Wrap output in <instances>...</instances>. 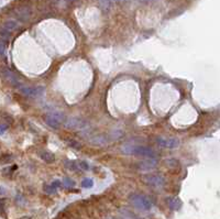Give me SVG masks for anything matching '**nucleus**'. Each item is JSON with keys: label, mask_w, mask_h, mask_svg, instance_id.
<instances>
[{"label": "nucleus", "mask_w": 220, "mask_h": 219, "mask_svg": "<svg viewBox=\"0 0 220 219\" xmlns=\"http://www.w3.org/2000/svg\"><path fill=\"white\" fill-rule=\"evenodd\" d=\"M3 212H5V203H3V200L0 199V214Z\"/></svg>", "instance_id": "b1692460"}, {"label": "nucleus", "mask_w": 220, "mask_h": 219, "mask_svg": "<svg viewBox=\"0 0 220 219\" xmlns=\"http://www.w3.org/2000/svg\"><path fill=\"white\" fill-rule=\"evenodd\" d=\"M2 28L5 29V30H7V31L11 32L18 28V23L17 21H14V20H8V21H6L5 23H3Z\"/></svg>", "instance_id": "f8f14e48"}, {"label": "nucleus", "mask_w": 220, "mask_h": 219, "mask_svg": "<svg viewBox=\"0 0 220 219\" xmlns=\"http://www.w3.org/2000/svg\"><path fill=\"white\" fill-rule=\"evenodd\" d=\"M67 143H68V145L71 147V148L77 149V150H79V149L82 148L81 143L77 142V141H75V140H68V141H67Z\"/></svg>", "instance_id": "f3484780"}, {"label": "nucleus", "mask_w": 220, "mask_h": 219, "mask_svg": "<svg viewBox=\"0 0 220 219\" xmlns=\"http://www.w3.org/2000/svg\"><path fill=\"white\" fill-rule=\"evenodd\" d=\"M157 166V161L155 159H145L142 162H139L137 164V169L142 172L153 171Z\"/></svg>", "instance_id": "0eeeda50"}, {"label": "nucleus", "mask_w": 220, "mask_h": 219, "mask_svg": "<svg viewBox=\"0 0 220 219\" xmlns=\"http://www.w3.org/2000/svg\"><path fill=\"white\" fill-rule=\"evenodd\" d=\"M44 192L48 194H54L56 192V188H54L52 185H45L44 186Z\"/></svg>", "instance_id": "6ab92c4d"}, {"label": "nucleus", "mask_w": 220, "mask_h": 219, "mask_svg": "<svg viewBox=\"0 0 220 219\" xmlns=\"http://www.w3.org/2000/svg\"><path fill=\"white\" fill-rule=\"evenodd\" d=\"M85 124V122L81 121V120H68L66 123V126L68 127V128H72V129H78V128H82V127Z\"/></svg>", "instance_id": "ddd939ff"}, {"label": "nucleus", "mask_w": 220, "mask_h": 219, "mask_svg": "<svg viewBox=\"0 0 220 219\" xmlns=\"http://www.w3.org/2000/svg\"><path fill=\"white\" fill-rule=\"evenodd\" d=\"M130 202L132 203L135 208L143 210V212H147L152 208L151 199L142 194H132L130 196Z\"/></svg>", "instance_id": "f03ea898"}, {"label": "nucleus", "mask_w": 220, "mask_h": 219, "mask_svg": "<svg viewBox=\"0 0 220 219\" xmlns=\"http://www.w3.org/2000/svg\"><path fill=\"white\" fill-rule=\"evenodd\" d=\"M5 52H6V45H5V43L0 41V55L5 54Z\"/></svg>", "instance_id": "4be33fe9"}, {"label": "nucleus", "mask_w": 220, "mask_h": 219, "mask_svg": "<svg viewBox=\"0 0 220 219\" xmlns=\"http://www.w3.org/2000/svg\"><path fill=\"white\" fill-rule=\"evenodd\" d=\"M143 179L147 185L156 188L163 187L165 184V179L160 174H147V175L143 176Z\"/></svg>", "instance_id": "39448f33"}, {"label": "nucleus", "mask_w": 220, "mask_h": 219, "mask_svg": "<svg viewBox=\"0 0 220 219\" xmlns=\"http://www.w3.org/2000/svg\"><path fill=\"white\" fill-rule=\"evenodd\" d=\"M0 35L2 36V38H5V39H8L9 38V35H10V32L9 31H7V30H5V29H0Z\"/></svg>", "instance_id": "aec40b11"}, {"label": "nucleus", "mask_w": 220, "mask_h": 219, "mask_svg": "<svg viewBox=\"0 0 220 219\" xmlns=\"http://www.w3.org/2000/svg\"><path fill=\"white\" fill-rule=\"evenodd\" d=\"M122 152H124L125 154L137 155V156L145 157V159H155L157 156L155 150L149 147H144V145H127L122 148Z\"/></svg>", "instance_id": "f257e3e1"}, {"label": "nucleus", "mask_w": 220, "mask_h": 219, "mask_svg": "<svg viewBox=\"0 0 220 219\" xmlns=\"http://www.w3.org/2000/svg\"><path fill=\"white\" fill-rule=\"evenodd\" d=\"M7 124H0V136H1V134H3L6 132V131H7Z\"/></svg>", "instance_id": "5701e85b"}, {"label": "nucleus", "mask_w": 220, "mask_h": 219, "mask_svg": "<svg viewBox=\"0 0 220 219\" xmlns=\"http://www.w3.org/2000/svg\"><path fill=\"white\" fill-rule=\"evenodd\" d=\"M22 95L30 98H39L44 94L45 88L43 86H21L19 88Z\"/></svg>", "instance_id": "7ed1b4c3"}, {"label": "nucleus", "mask_w": 220, "mask_h": 219, "mask_svg": "<svg viewBox=\"0 0 220 219\" xmlns=\"http://www.w3.org/2000/svg\"><path fill=\"white\" fill-rule=\"evenodd\" d=\"M2 74H3V76H5V78L7 79L12 86L18 87V88H20V87L22 86V84L20 83L19 79H18V77L16 76L11 71H9V69H3Z\"/></svg>", "instance_id": "6e6552de"}, {"label": "nucleus", "mask_w": 220, "mask_h": 219, "mask_svg": "<svg viewBox=\"0 0 220 219\" xmlns=\"http://www.w3.org/2000/svg\"><path fill=\"white\" fill-rule=\"evenodd\" d=\"M156 143L164 149H176L180 145V140L177 138H157Z\"/></svg>", "instance_id": "423d86ee"}, {"label": "nucleus", "mask_w": 220, "mask_h": 219, "mask_svg": "<svg viewBox=\"0 0 220 219\" xmlns=\"http://www.w3.org/2000/svg\"><path fill=\"white\" fill-rule=\"evenodd\" d=\"M30 16H31V10L26 7L20 8L17 11V17L19 18L21 21H26V20L30 18Z\"/></svg>", "instance_id": "1a4fd4ad"}, {"label": "nucleus", "mask_w": 220, "mask_h": 219, "mask_svg": "<svg viewBox=\"0 0 220 219\" xmlns=\"http://www.w3.org/2000/svg\"><path fill=\"white\" fill-rule=\"evenodd\" d=\"M82 186H83L84 188H90L94 186V182H92L91 179H85L82 182Z\"/></svg>", "instance_id": "dca6fc26"}, {"label": "nucleus", "mask_w": 220, "mask_h": 219, "mask_svg": "<svg viewBox=\"0 0 220 219\" xmlns=\"http://www.w3.org/2000/svg\"><path fill=\"white\" fill-rule=\"evenodd\" d=\"M44 120L48 126H50L53 129L59 128L63 120H64V114H59V112H49L45 114Z\"/></svg>", "instance_id": "20e7f679"}, {"label": "nucleus", "mask_w": 220, "mask_h": 219, "mask_svg": "<svg viewBox=\"0 0 220 219\" xmlns=\"http://www.w3.org/2000/svg\"><path fill=\"white\" fill-rule=\"evenodd\" d=\"M139 1H149V0H139Z\"/></svg>", "instance_id": "a878e982"}, {"label": "nucleus", "mask_w": 220, "mask_h": 219, "mask_svg": "<svg viewBox=\"0 0 220 219\" xmlns=\"http://www.w3.org/2000/svg\"><path fill=\"white\" fill-rule=\"evenodd\" d=\"M40 156L43 161H45L46 163H53L55 160V156L53 153L49 152V151H43V152L40 153Z\"/></svg>", "instance_id": "9b49d317"}, {"label": "nucleus", "mask_w": 220, "mask_h": 219, "mask_svg": "<svg viewBox=\"0 0 220 219\" xmlns=\"http://www.w3.org/2000/svg\"><path fill=\"white\" fill-rule=\"evenodd\" d=\"M51 185L53 186L54 188H59V187H61V185H62V182L61 181H59V179H55V181H53V183L51 184Z\"/></svg>", "instance_id": "412c9836"}, {"label": "nucleus", "mask_w": 220, "mask_h": 219, "mask_svg": "<svg viewBox=\"0 0 220 219\" xmlns=\"http://www.w3.org/2000/svg\"><path fill=\"white\" fill-rule=\"evenodd\" d=\"M5 194H6V189L0 186V195H5Z\"/></svg>", "instance_id": "393cba45"}, {"label": "nucleus", "mask_w": 220, "mask_h": 219, "mask_svg": "<svg viewBox=\"0 0 220 219\" xmlns=\"http://www.w3.org/2000/svg\"><path fill=\"white\" fill-rule=\"evenodd\" d=\"M62 183H63V185L67 188H71V187H74V186H75V182H74L72 179H69V177H64L63 181H62Z\"/></svg>", "instance_id": "4468645a"}, {"label": "nucleus", "mask_w": 220, "mask_h": 219, "mask_svg": "<svg viewBox=\"0 0 220 219\" xmlns=\"http://www.w3.org/2000/svg\"><path fill=\"white\" fill-rule=\"evenodd\" d=\"M12 159L13 157L11 156V154H3L0 157V163L1 164H8V163H10V161H12Z\"/></svg>", "instance_id": "2eb2a0df"}, {"label": "nucleus", "mask_w": 220, "mask_h": 219, "mask_svg": "<svg viewBox=\"0 0 220 219\" xmlns=\"http://www.w3.org/2000/svg\"><path fill=\"white\" fill-rule=\"evenodd\" d=\"M77 166L79 167L81 170H84V171H88V170H89V164H88L87 162H85V161H82V162H79L77 164Z\"/></svg>", "instance_id": "a211bd4d"}, {"label": "nucleus", "mask_w": 220, "mask_h": 219, "mask_svg": "<svg viewBox=\"0 0 220 219\" xmlns=\"http://www.w3.org/2000/svg\"><path fill=\"white\" fill-rule=\"evenodd\" d=\"M167 204H168V207L173 210H177L180 208L182 206V202H180V198L177 197H170L167 198Z\"/></svg>", "instance_id": "9d476101"}]
</instances>
